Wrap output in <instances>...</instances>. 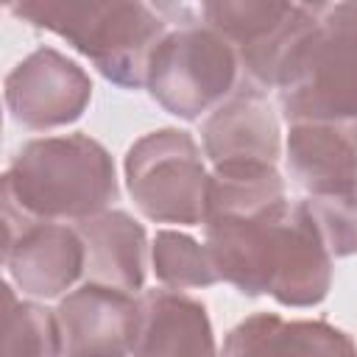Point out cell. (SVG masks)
Instances as JSON below:
<instances>
[{
  "instance_id": "obj_1",
  "label": "cell",
  "mask_w": 357,
  "mask_h": 357,
  "mask_svg": "<svg viewBox=\"0 0 357 357\" xmlns=\"http://www.w3.org/2000/svg\"><path fill=\"white\" fill-rule=\"evenodd\" d=\"M120 195L112 153L89 134L25 142L3 173V201L33 220H86Z\"/></svg>"
},
{
  "instance_id": "obj_2",
  "label": "cell",
  "mask_w": 357,
  "mask_h": 357,
  "mask_svg": "<svg viewBox=\"0 0 357 357\" xmlns=\"http://www.w3.org/2000/svg\"><path fill=\"white\" fill-rule=\"evenodd\" d=\"M8 8L61 36L123 89L145 86L151 56L167 33L162 8L137 0H22Z\"/></svg>"
},
{
  "instance_id": "obj_3",
  "label": "cell",
  "mask_w": 357,
  "mask_h": 357,
  "mask_svg": "<svg viewBox=\"0 0 357 357\" xmlns=\"http://www.w3.org/2000/svg\"><path fill=\"white\" fill-rule=\"evenodd\" d=\"M134 206L153 223L201 226L209 206V170L190 131L142 134L123 162Z\"/></svg>"
},
{
  "instance_id": "obj_4",
  "label": "cell",
  "mask_w": 357,
  "mask_h": 357,
  "mask_svg": "<svg viewBox=\"0 0 357 357\" xmlns=\"http://www.w3.org/2000/svg\"><path fill=\"white\" fill-rule=\"evenodd\" d=\"M237 53L206 22H181L156 45L148 64L151 98L181 120L215 112L237 89Z\"/></svg>"
},
{
  "instance_id": "obj_5",
  "label": "cell",
  "mask_w": 357,
  "mask_h": 357,
  "mask_svg": "<svg viewBox=\"0 0 357 357\" xmlns=\"http://www.w3.org/2000/svg\"><path fill=\"white\" fill-rule=\"evenodd\" d=\"M279 106L293 123H357V47L321 22L282 64Z\"/></svg>"
},
{
  "instance_id": "obj_6",
  "label": "cell",
  "mask_w": 357,
  "mask_h": 357,
  "mask_svg": "<svg viewBox=\"0 0 357 357\" xmlns=\"http://www.w3.org/2000/svg\"><path fill=\"white\" fill-rule=\"evenodd\" d=\"M204 22L218 31L237 53L240 84L254 92L276 86L290 50L315 25V8L273 0H215L201 6Z\"/></svg>"
},
{
  "instance_id": "obj_7",
  "label": "cell",
  "mask_w": 357,
  "mask_h": 357,
  "mask_svg": "<svg viewBox=\"0 0 357 357\" xmlns=\"http://www.w3.org/2000/svg\"><path fill=\"white\" fill-rule=\"evenodd\" d=\"M89 100V73L56 47H36L6 75V106L11 117L31 131L75 123Z\"/></svg>"
},
{
  "instance_id": "obj_8",
  "label": "cell",
  "mask_w": 357,
  "mask_h": 357,
  "mask_svg": "<svg viewBox=\"0 0 357 357\" xmlns=\"http://www.w3.org/2000/svg\"><path fill=\"white\" fill-rule=\"evenodd\" d=\"M61 357H128L137 340L139 301L131 293L84 282L56 307Z\"/></svg>"
},
{
  "instance_id": "obj_9",
  "label": "cell",
  "mask_w": 357,
  "mask_h": 357,
  "mask_svg": "<svg viewBox=\"0 0 357 357\" xmlns=\"http://www.w3.org/2000/svg\"><path fill=\"white\" fill-rule=\"evenodd\" d=\"M8 279L33 298H56L67 293L86 265L84 240L75 226L31 220L3 243Z\"/></svg>"
},
{
  "instance_id": "obj_10",
  "label": "cell",
  "mask_w": 357,
  "mask_h": 357,
  "mask_svg": "<svg viewBox=\"0 0 357 357\" xmlns=\"http://www.w3.org/2000/svg\"><path fill=\"white\" fill-rule=\"evenodd\" d=\"M329 287L332 254L304 198L290 201L271 259L268 296L284 307H315L329 296Z\"/></svg>"
},
{
  "instance_id": "obj_11",
  "label": "cell",
  "mask_w": 357,
  "mask_h": 357,
  "mask_svg": "<svg viewBox=\"0 0 357 357\" xmlns=\"http://www.w3.org/2000/svg\"><path fill=\"white\" fill-rule=\"evenodd\" d=\"M204 156L212 167L276 165L282 131L276 112L262 92L237 86L201 126Z\"/></svg>"
},
{
  "instance_id": "obj_12",
  "label": "cell",
  "mask_w": 357,
  "mask_h": 357,
  "mask_svg": "<svg viewBox=\"0 0 357 357\" xmlns=\"http://www.w3.org/2000/svg\"><path fill=\"white\" fill-rule=\"evenodd\" d=\"M287 170L310 198L357 192V123H293Z\"/></svg>"
},
{
  "instance_id": "obj_13",
  "label": "cell",
  "mask_w": 357,
  "mask_h": 357,
  "mask_svg": "<svg viewBox=\"0 0 357 357\" xmlns=\"http://www.w3.org/2000/svg\"><path fill=\"white\" fill-rule=\"evenodd\" d=\"M134 357H218L206 307L181 290H145Z\"/></svg>"
},
{
  "instance_id": "obj_14",
  "label": "cell",
  "mask_w": 357,
  "mask_h": 357,
  "mask_svg": "<svg viewBox=\"0 0 357 357\" xmlns=\"http://www.w3.org/2000/svg\"><path fill=\"white\" fill-rule=\"evenodd\" d=\"M218 357H357V346L329 321H284L276 312H254L229 329Z\"/></svg>"
},
{
  "instance_id": "obj_15",
  "label": "cell",
  "mask_w": 357,
  "mask_h": 357,
  "mask_svg": "<svg viewBox=\"0 0 357 357\" xmlns=\"http://www.w3.org/2000/svg\"><path fill=\"white\" fill-rule=\"evenodd\" d=\"M84 240L86 265L84 279L92 284H106L123 293H137L145 284V248L148 237L142 223H137L123 209H106L75 223Z\"/></svg>"
},
{
  "instance_id": "obj_16",
  "label": "cell",
  "mask_w": 357,
  "mask_h": 357,
  "mask_svg": "<svg viewBox=\"0 0 357 357\" xmlns=\"http://www.w3.org/2000/svg\"><path fill=\"white\" fill-rule=\"evenodd\" d=\"M3 290L0 357H61V329L56 310L36 301H20L8 282Z\"/></svg>"
},
{
  "instance_id": "obj_17",
  "label": "cell",
  "mask_w": 357,
  "mask_h": 357,
  "mask_svg": "<svg viewBox=\"0 0 357 357\" xmlns=\"http://www.w3.org/2000/svg\"><path fill=\"white\" fill-rule=\"evenodd\" d=\"M151 262L156 279L167 290H187V287H209L220 282V273L212 262L206 243L201 245L195 237L173 229H162L151 245Z\"/></svg>"
},
{
  "instance_id": "obj_18",
  "label": "cell",
  "mask_w": 357,
  "mask_h": 357,
  "mask_svg": "<svg viewBox=\"0 0 357 357\" xmlns=\"http://www.w3.org/2000/svg\"><path fill=\"white\" fill-rule=\"evenodd\" d=\"M332 257L357 254V192L304 198Z\"/></svg>"
},
{
  "instance_id": "obj_19",
  "label": "cell",
  "mask_w": 357,
  "mask_h": 357,
  "mask_svg": "<svg viewBox=\"0 0 357 357\" xmlns=\"http://www.w3.org/2000/svg\"><path fill=\"white\" fill-rule=\"evenodd\" d=\"M318 22L357 47V3H312Z\"/></svg>"
}]
</instances>
